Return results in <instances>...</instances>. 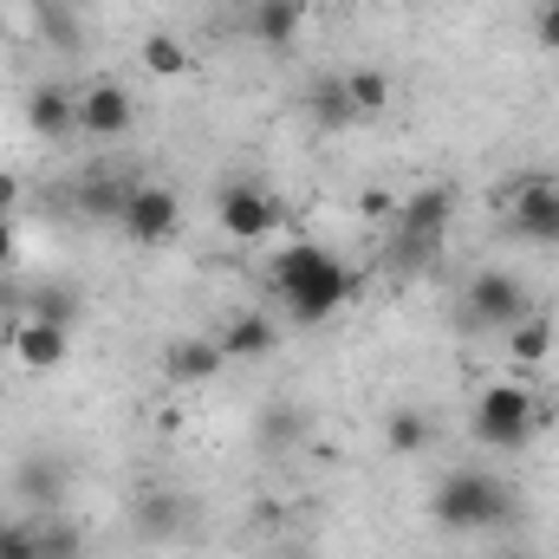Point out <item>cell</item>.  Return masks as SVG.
<instances>
[{"instance_id": "1", "label": "cell", "mask_w": 559, "mask_h": 559, "mask_svg": "<svg viewBox=\"0 0 559 559\" xmlns=\"http://www.w3.org/2000/svg\"><path fill=\"white\" fill-rule=\"evenodd\" d=\"M429 514L449 534H495V527L514 521V488L501 475H488V468H455V475L436 481Z\"/></svg>"}, {"instance_id": "2", "label": "cell", "mask_w": 559, "mask_h": 559, "mask_svg": "<svg viewBox=\"0 0 559 559\" xmlns=\"http://www.w3.org/2000/svg\"><path fill=\"white\" fill-rule=\"evenodd\" d=\"M449 222H455V189L449 182H423L411 202H397V215H391V254H397V267H429L442 254Z\"/></svg>"}, {"instance_id": "3", "label": "cell", "mask_w": 559, "mask_h": 559, "mask_svg": "<svg viewBox=\"0 0 559 559\" xmlns=\"http://www.w3.org/2000/svg\"><path fill=\"white\" fill-rule=\"evenodd\" d=\"M534 391L527 384H488L481 397H475V436L488 442V449H527V436H534Z\"/></svg>"}, {"instance_id": "4", "label": "cell", "mask_w": 559, "mask_h": 559, "mask_svg": "<svg viewBox=\"0 0 559 559\" xmlns=\"http://www.w3.org/2000/svg\"><path fill=\"white\" fill-rule=\"evenodd\" d=\"M521 319H527V286L514 274L488 267V274L468 280V293H462V325H475V332H514Z\"/></svg>"}, {"instance_id": "5", "label": "cell", "mask_w": 559, "mask_h": 559, "mask_svg": "<svg viewBox=\"0 0 559 559\" xmlns=\"http://www.w3.org/2000/svg\"><path fill=\"white\" fill-rule=\"evenodd\" d=\"M118 228H124V241H138V248H163V241H176V228H182V202H176V189H163V182H138V189L124 195V209H118Z\"/></svg>"}, {"instance_id": "6", "label": "cell", "mask_w": 559, "mask_h": 559, "mask_svg": "<svg viewBox=\"0 0 559 559\" xmlns=\"http://www.w3.org/2000/svg\"><path fill=\"white\" fill-rule=\"evenodd\" d=\"M215 222H222L228 241H267V235L280 228V202L261 189V182H222Z\"/></svg>"}, {"instance_id": "7", "label": "cell", "mask_w": 559, "mask_h": 559, "mask_svg": "<svg viewBox=\"0 0 559 559\" xmlns=\"http://www.w3.org/2000/svg\"><path fill=\"white\" fill-rule=\"evenodd\" d=\"M508 228L534 248H559V176H521L514 202H508Z\"/></svg>"}, {"instance_id": "8", "label": "cell", "mask_w": 559, "mask_h": 559, "mask_svg": "<svg viewBox=\"0 0 559 559\" xmlns=\"http://www.w3.org/2000/svg\"><path fill=\"white\" fill-rule=\"evenodd\" d=\"M131 118H138V98L118 85V79H98V85H85L79 92V131L98 143H118L131 131Z\"/></svg>"}, {"instance_id": "9", "label": "cell", "mask_w": 559, "mask_h": 559, "mask_svg": "<svg viewBox=\"0 0 559 559\" xmlns=\"http://www.w3.org/2000/svg\"><path fill=\"white\" fill-rule=\"evenodd\" d=\"M7 345H13V358H20V371H59V365L72 358V325H52V319H20Z\"/></svg>"}, {"instance_id": "10", "label": "cell", "mask_w": 559, "mask_h": 559, "mask_svg": "<svg viewBox=\"0 0 559 559\" xmlns=\"http://www.w3.org/2000/svg\"><path fill=\"white\" fill-rule=\"evenodd\" d=\"M352 286H358V274H352V267H345V261L332 254V267H325V274L306 280V286H299V293L286 299L293 325H319V319H332V312H338V306L352 299Z\"/></svg>"}, {"instance_id": "11", "label": "cell", "mask_w": 559, "mask_h": 559, "mask_svg": "<svg viewBox=\"0 0 559 559\" xmlns=\"http://www.w3.org/2000/svg\"><path fill=\"white\" fill-rule=\"evenodd\" d=\"M26 131L39 143H59L79 131V92L72 85H33L26 92Z\"/></svg>"}, {"instance_id": "12", "label": "cell", "mask_w": 559, "mask_h": 559, "mask_svg": "<svg viewBox=\"0 0 559 559\" xmlns=\"http://www.w3.org/2000/svg\"><path fill=\"white\" fill-rule=\"evenodd\" d=\"M131 521H138V534L150 547H163V540H176V534L189 527V501H182L176 488H143L138 508H131Z\"/></svg>"}, {"instance_id": "13", "label": "cell", "mask_w": 559, "mask_h": 559, "mask_svg": "<svg viewBox=\"0 0 559 559\" xmlns=\"http://www.w3.org/2000/svg\"><path fill=\"white\" fill-rule=\"evenodd\" d=\"M215 345H222L228 365H235V358H267L280 345V319L274 312H235V319L215 332Z\"/></svg>"}, {"instance_id": "14", "label": "cell", "mask_w": 559, "mask_h": 559, "mask_svg": "<svg viewBox=\"0 0 559 559\" xmlns=\"http://www.w3.org/2000/svg\"><path fill=\"white\" fill-rule=\"evenodd\" d=\"M222 365H228V358H222V345H215V338H195V332H189V338H176V345L163 352V378H169V384H209Z\"/></svg>"}, {"instance_id": "15", "label": "cell", "mask_w": 559, "mask_h": 559, "mask_svg": "<svg viewBox=\"0 0 559 559\" xmlns=\"http://www.w3.org/2000/svg\"><path fill=\"white\" fill-rule=\"evenodd\" d=\"M332 267V248H319V241H293V248H280L274 267H267V286H274L280 299H293L306 280H319Z\"/></svg>"}, {"instance_id": "16", "label": "cell", "mask_w": 559, "mask_h": 559, "mask_svg": "<svg viewBox=\"0 0 559 559\" xmlns=\"http://www.w3.org/2000/svg\"><path fill=\"white\" fill-rule=\"evenodd\" d=\"M299 26H306V0H254L248 7V33L261 46H293Z\"/></svg>"}, {"instance_id": "17", "label": "cell", "mask_w": 559, "mask_h": 559, "mask_svg": "<svg viewBox=\"0 0 559 559\" xmlns=\"http://www.w3.org/2000/svg\"><path fill=\"white\" fill-rule=\"evenodd\" d=\"M13 488H20L26 501L52 508V501L66 495V462H59V455H26V462L13 468Z\"/></svg>"}, {"instance_id": "18", "label": "cell", "mask_w": 559, "mask_h": 559, "mask_svg": "<svg viewBox=\"0 0 559 559\" xmlns=\"http://www.w3.org/2000/svg\"><path fill=\"white\" fill-rule=\"evenodd\" d=\"M306 111H312L325 131H352V124H358V105H352V92H345V72H338V79H319V85L306 92Z\"/></svg>"}, {"instance_id": "19", "label": "cell", "mask_w": 559, "mask_h": 559, "mask_svg": "<svg viewBox=\"0 0 559 559\" xmlns=\"http://www.w3.org/2000/svg\"><path fill=\"white\" fill-rule=\"evenodd\" d=\"M345 92H352L358 118H378V111L391 105V72H384V66H352V72H345Z\"/></svg>"}, {"instance_id": "20", "label": "cell", "mask_w": 559, "mask_h": 559, "mask_svg": "<svg viewBox=\"0 0 559 559\" xmlns=\"http://www.w3.org/2000/svg\"><path fill=\"white\" fill-rule=\"evenodd\" d=\"M131 189H138V182H124L118 169H92L79 202H85V215H105V222H118V209H124V195H131Z\"/></svg>"}, {"instance_id": "21", "label": "cell", "mask_w": 559, "mask_h": 559, "mask_svg": "<svg viewBox=\"0 0 559 559\" xmlns=\"http://www.w3.org/2000/svg\"><path fill=\"white\" fill-rule=\"evenodd\" d=\"M429 436H436V429H429V417H423V411H411V404L384 417V449H397V455H423V449H429Z\"/></svg>"}, {"instance_id": "22", "label": "cell", "mask_w": 559, "mask_h": 559, "mask_svg": "<svg viewBox=\"0 0 559 559\" xmlns=\"http://www.w3.org/2000/svg\"><path fill=\"white\" fill-rule=\"evenodd\" d=\"M143 72H156V79H182V72H189V46H182L176 33H150V39H143Z\"/></svg>"}, {"instance_id": "23", "label": "cell", "mask_w": 559, "mask_h": 559, "mask_svg": "<svg viewBox=\"0 0 559 559\" xmlns=\"http://www.w3.org/2000/svg\"><path fill=\"white\" fill-rule=\"evenodd\" d=\"M508 352H514L521 365H540V358L554 352V319H534V312H527V319L514 325V338H508Z\"/></svg>"}, {"instance_id": "24", "label": "cell", "mask_w": 559, "mask_h": 559, "mask_svg": "<svg viewBox=\"0 0 559 559\" xmlns=\"http://www.w3.org/2000/svg\"><path fill=\"white\" fill-rule=\"evenodd\" d=\"M26 319H52V325H79V293H59V286H39L26 299Z\"/></svg>"}, {"instance_id": "25", "label": "cell", "mask_w": 559, "mask_h": 559, "mask_svg": "<svg viewBox=\"0 0 559 559\" xmlns=\"http://www.w3.org/2000/svg\"><path fill=\"white\" fill-rule=\"evenodd\" d=\"M33 540H39V559H79V554H85V540H79V527H72V521H39V527H33Z\"/></svg>"}, {"instance_id": "26", "label": "cell", "mask_w": 559, "mask_h": 559, "mask_svg": "<svg viewBox=\"0 0 559 559\" xmlns=\"http://www.w3.org/2000/svg\"><path fill=\"white\" fill-rule=\"evenodd\" d=\"M0 559H39V540H33V527H26V521H13V527H7Z\"/></svg>"}, {"instance_id": "27", "label": "cell", "mask_w": 559, "mask_h": 559, "mask_svg": "<svg viewBox=\"0 0 559 559\" xmlns=\"http://www.w3.org/2000/svg\"><path fill=\"white\" fill-rule=\"evenodd\" d=\"M534 33H540V46H547V52H559V0H540Z\"/></svg>"}, {"instance_id": "28", "label": "cell", "mask_w": 559, "mask_h": 559, "mask_svg": "<svg viewBox=\"0 0 559 559\" xmlns=\"http://www.w3.org/2000/svg\"><path fill=\"white\" fill-rule=\"evenodd\" d=\"M13 261H20V222H13V215H0V274H7Z\"/></svg>"}, {"instance_id": "29", "label": "cell", "mask_w": 559, "mask_h": 559, "mask_svg": "<svg viewBox=\"0 0 559 559\" xmlns=\"http://www.w3.org/2000/svg\"><path fill=\"white\" fill-rule=\"evenodd\" d=\"M13 209H20V176L0 169V215H13Z\"/></svg>"}, {"instance_id": "30", "label": "cell", "mask_w": 559, "mask_h": 559, "mask_svg": "<svg viewBox=\"0 0 559 559\" xmlns=\"http://www.w3.org/2000/svg\"><path fill=\"white\" fill-rule=\"evenodd\" d=\"M365 215H397V202H391V195H378V189H371V195H365Z\"/></svg>"}, {"instance_id": "31", "label": "cell", "mask_w": 559, "mask_h": 559, "mask_svg": "<svg viewBox=\"0 0 559 559\" xmlns=\"http://www.w3.org/2000/svg\"><path fill=\"white\" fill-rule=\"evenodd\" d=\"M7 527H13V521H7V514H0V540H7Z\"/></svg>"}, {"instance_id": "32", "label": "cell", "mask_w": 559, "mask_h": 559, "mask_svg": "<svg viewBox=\"0 0 559 559\" xmlns=\"http://www.w3.org/2000/svg\"><path fill=\"white\" fill-rule=\"evenodd\" d=\"M66 7H72V13H79V7H92V0H66Z\"/></svg>"}, {"instance_id": "33", "label": "cell", "mask_w": 559, "mask_h": 559, "mask_svg": "<svg viewBox=\"0 0 559 559\" xmlns=\"http://www.w3.org/2000/svg\"><path fill=\"white\" fill-rule=\"evenodd\" d=\"M495 559H534V554H495Z\"/></svg>"}, {"instance_id": "34", "label": "cell", "mask_w": 559, "mask_h": 559, "mask_svg": "<svg viewBox=\"0 0 559 559\" xmlns=\"http://www.w3.org/2000/svg\"><path fill=\"white\" fill-rule=\"evenodd\" d=\"M345 7H358V0H345Z\"/></svg>"}]
</instances>
